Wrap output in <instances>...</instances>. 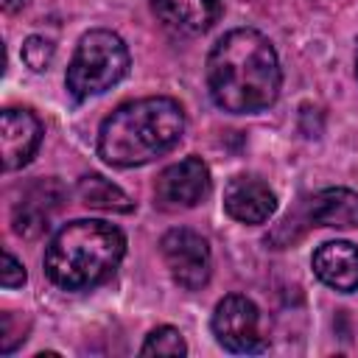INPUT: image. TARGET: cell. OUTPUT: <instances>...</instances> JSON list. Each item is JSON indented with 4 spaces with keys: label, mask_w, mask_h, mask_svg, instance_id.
<instances>
[{
    "label": "cell",
    "mask_w": 358,
    "mask_h": 358,
    "mask_svg": "<svg viewBox=\"0 0 358 358\" xmlns=\"http://www.w3.org/2000/svg\"><path fill=\"white\" fill-rule=\"evenodd\" d=\"M282 87V70L274 45L255 28L224 34L207 56V90L218 109L229 115H255L268 109Z\"/></svg>",
    "instance_id": "obj_1"
},
{
    "label": "cell",
    "mask_w": 358,
    "mask_h": 358,
    "mask_svg": "<svg viewBox=\"0 0 358 358\" xmlns=\"http://www.w3.org/2000/svg\"><path fill=\"white\" fill-rule=\"evenodd\" d=\"M162 25L176 34H204L221 17V0H151Z\"/></svg>",
    "instance_id": "obj_12"
},
{
    "label": "cell",
    "mask_w": 358,
    "mask_h": 358,
    "mask_svg": "<svg viewBox=\"0 0 358 358\" xmlns=\"http://www.w3.org/2000/svg\"><path fill=\"white\" fill-rule=\"evenodd\" d=\"M355 78H358V62H355Z\"/></svg>",
    "instance_id": "obj_20"
},
{
    "label": "cell",
    "mask_w": 358,
    "mask_h": 358,
    "mask_svg": "<svg viewBox=\"0 0 358 358\" xmlns=\"http://www.w3.org/2000/svg\"><path fill=\"white\" fill-rule=\"evenodd\" d=\"M224 210L238 224H266L277 210V196L263 179L238 173L224 187Z\"/></svg>",
    "instance_id": "obj_10"
},
{
    "label": "cell",
    "mask_w": 358,
    "mask_h": 358,
    "mask_svg": "<svg viewBox=\"0 0 358 358\" xmlns=\"http://www.w3.org/2000/svg\"><path fill=\"white\" fill-rule=\"evenodd\" d=\"M185 134V109L168 95L120 103L98 129V157L112 168L148 165Z\"/></svg>",
    "instance_id": "obj_2"
},
{
    "label": "cell",
    "mask_w": 358,
    "mask_h": 358,
    "mask_svg": "<svg viewBox=\"0 0 358 358\" xmlns=\"http://www.w3.org/2000/svg\"><path fill=\"white\" fill-rule=\"evenodd\" d=\"M0 282H3V288H20V285L25 282V268H22V263H20L11 252H3Z\"/></svg>",
    "instance_id": "obj_17"
},
{
    "label": "cell",
    "mask_w": 358,
    "mask_h": 358,
    "mask_svg": "<svg viewBox=\"0 0 358 358\" xmlns=\"http://www.w3.org/2000/svg\"><path fill=\"white\" fill-rule=\"evenodd\" d=\"M22 341H25L22 330H20V333L14 330V313H3V316H0V352L8 355V352H14L17 344H22Z\"/></svg>",
    "instance_id": "obj_18"
},
{
    "label": "cell",
    "mask_w": 358,
    "mask_h": 358,
    "mask_svg": "<svg viewBox=\"0 0 358 358\" xmlns=\"http://www.w3.org/2000/svg\"><path fill=\"white\" fill-rule=\"evenodd\" d=\"M53 53H56V45H53L50 39L39 36V34H34V36H28V39L22 42V62H25L34 73L48 70L50 62H53Z\"/></svg>",
    "instance_id": "obj_16"
},
{
    "label": "cell",
    "mask_w": 358,
    "mask_h": 358,
    "mask_svg": "<svg viewBox=\"0 0 358 358\" xmlns=\"http://www.w3.org/2000/svg\"><path fill=\"white\" fill-rule=\"evenodd\" d=\"M76 193H78V201L92 210H103V213H131L134 210L131 196L126 190H120L115 182L103 179L101 173L81 176L76 185Z\"/></svg>",
    "instance_id": "obj_14"
},
{
    "label": "cell",
    "mask_w": 358,
    "mask_h": 358,
    "mask_svg": "<svg viewBox=\"0 0 358 358\" xmlns=\"http://www.w3.org/2000/svg\"><path fill=\"white\" fill-rule=\"evenodd\" d=\"M126 255V235L101 218L64 224L45 249V274L64 291L101 285L115 274Z\"/></svg>",
    "instance_id": "obj_3"
},
{
    "label": "cell",
    "mask_w": 358,
    "mask_h": 358,
    "mask_svg": "<svg viewBox=\"0 0 358 358\" xmlns=\"http://www.w3.org/2000/svg\"><path fill=\"white\" fill-rule=\"evenodd\" d=\"M62 201H64V190H62V185L56 179H39V182H34L20 196V201L11 210V227H14V232L20 238H36V235H42L50 227L53 215L59 213Z\"/></svg>",
    "instance_id": "obj_9"
},
{
    "label": "cell",
    "mask_w": 358,
    "mask_h": 358,
    "mask_svg": "<svg viewBox=\"0 0 358 358\" xmlns=\"http://www.w3.org/2000/svg\"><path fill=\"white\" fill-rule=\"evenodd\" d=\"M210 168L201 157H185L168 165L154 182V199L162 210L196 207L210 193Z\"/></svg>",
    "instance_id": "obj_7"
},
{
    "label": "cell",
    "mask_w": 358,
    "mask_h": 358,
    "mask_svg": "<svg viewBox=\"0 0 358 358\" xmlns=\"http://www.w3.org/2000/svg\"><path fill=\"white\" fill-rule=\"evenodd\" d=\"M129 48L126 42L106 28H92L87 31L67 64L64 73V87L76 101H87L95 95H103L112 90L123 76L129 73Z\"/></svg>",
    "instance_id": "obj_4"
},
{
    "label": "cell",
    "mask_w": 358,
    "mask_h": 358,
    "mask_svg": "<svg viewBox=\"0 0 358 358\" xmlns=\"http://www.w3.org/2000/svg\"><path fill=\"white\" fill-rule=\"evenodd\" d=\"M308 218L316 227L355 229L358 227V193L347 187H324L310 199Z\"/></svg>",
    "instance_id": "obj_13"
},
{
    "label": "cell",
    "mask_w": 358,
    "mask_h": 358,
    "mask_svg": "<svg viewBox=\"0 0 358 358\" xmlns=\"http://www.w3.org/2000/svg\"><path fill=\"white\" fill-rule=\"evenodd\" d=\"M42 143V123L31 109H3L0 112V157L3 171H17L31 162Z\"/></svg>",
    "instance_id": "obj_8"
},
{
    "label": "cell",
    "mask_w": 358,
    "mask_h": 358,
    "mask_svg": "<svg viewBox=\"0 0 358 358\" xmlns=\"http://www.w3.org/2000/svg\"><path fill=\"white\" fill-rule=\"evenodd\" d=\"M313 274L333 291H358V246L350 241H327L313 252Z\"/></svg>",
    "instance_id": "obj_11"
},
{
    "label": "cell",
    "mask_w": 358,
    "mask_h": 358,
    "mask_svg": "<svg viewBox=\"0 0 358 358\" xmlns=\"http://www.w3.org/2000/svg\"><path fill=\"white\" fill-rule=\"evenodd\" d=\"M213 336L215 341L235 355H255L268 347V338L260 330V310L243 294L224 296L213 310Z\"/></svg>",
    "instance_id": "obj_5"
},
{
    "label": "cell",
    "mask_w": 358,
    "mask_h": 358,
    "mask_svg": "<svg viewBox=\"0 0 358 358\" xmlns=\"http://www.w3.org/2000/svg\"><path fill=\"white\" fill-rule=\"evenodd\" d=\"M159 255L173 282L182 285L185 291H199L210 282V274H213L210 243L196 229H187V227L168 229L159 241Z\"/></svg>",
    "instance_id": "obj_6"
},
{
    "label": "cell",
    "mask_w": 358,
    "mask_h": 358,
    "mask_svg": "<svg viewBox=\"0 0 358 358\" xmlns=\"http://www.w3.org/2000/svg\"><path fill=\"white\" fill-rule=\"evenodd\" d=\"M140 355H187V344H185V336L171 327V324H162V327H154L143 347H140Z\"/></svg>",
    "instance_id": "obj_15"
},
{
    "label": "cell",
    "mask_w": 358,
    "mask_h": 358,
    "mask_svg": "<svg viewBox=\"0 0 358 358\" xmlns=\"http://www.w3.org/2000/svg\"><path fill=\"white\" fill-rule=\"evenodd\" d=\"M28 6V0H3V11L6 14H17V11H22Z\"/></svg>",
    "instance_id": "obj_19"
}]
</instances>
